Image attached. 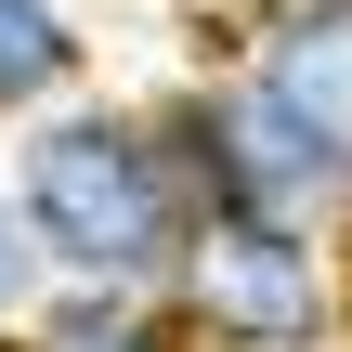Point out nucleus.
<instances>
[{
    "instance_id": "nucleus-1",
    "label": "nucleus",
    "mask_w": 352,
    "mask_h": 352,
    "mask_svg": "<svg viewBox=\"0 0 352 352\" xmlns=\"http://www.w3.org/2000/svg\"><path fill=\"white\" fill-rule=\"evenodd\" d=\"M0 170H13V196H26V235H39L52 287H131V300H170V274H183L209 196H196V170H183V144H170L157 104L78 91V104L26 118Z\"/></svg>"
},
{
    "instance_id": "nucleus-2",
    "label": "nucleus",
    "mask_w": 352,
    "mask_h": 352,
    "mask_svg": "<svg viewBox=\"0 0 352 352\" xmlns=\"http://www.w3.org/2000/svg\"><path fill=\"white\" fill-rule=\"evenodd\" d=\"M157 118H170V144H183V170H196L209 209L300 222V235L352 248V144H340V131H314L274 78H248L235 52H209L183 91H157Z\"/></svg>"
},
{
    "instance_id": "nucleus-3",
    "label": "nucleus",
    "mask_w": 352,
    "mask_h": 352,
    "mask_svg": "<svg viewBox=\"0 0 352 352\" xmlns=\"http://www.w3.org/2000/svg\"><path fill=\"white\" fill-rule=\"evenodd\" d=\"M352 248L300 235V222H248V209H196V248L170 274V314L196 352H340L352 327V287H340Z\"/></svg>"
},
{
    "instance_id": "nucleus-4",
    "label": "nucleus",
    "mask_w": 352,
    "mask_h": 352,
    "mask_svg": "<svg viewBox=\"0 0 352 352\" xmlns=\"http://www.w3.org/2000/svg\"><path fill=\"white\" fill-rule=\"evenodd\" d=\"M209 52H235L248 78H274L314 131L352 144V0H248Z\"/></svg>"
},
{
    "instance_id": "nucleus-5",
    "label": "nucleus",
    "mask_w": 352,
    "mask_h": 352,
    "mask_svg": "<svg viewBox=\"0 0 352 352\" xmlns=\"http://www.w3.org/2000/svg\"><path fill=\"white\" fill-rule=\"evenodd\" d=\"M78 91H91V26L65 0H0V131L52 118Z\"/></svg>"
},
{
    "instance_id": "nucleus-6",
    "label": "nucleus",
    "mask_w": 352,
    "mask_h": 352,
    "mask_svg": "<svg viewBox=\"0 0 352 352\" xmlns=\"http://www.w3.org/2000/svg\"><path fill=\"white\" fill-rule=\"evenodd\" d=\"M0 352H196L170 300H131V287H52Z\"/></svg>"
},
{
    "instance_id": "nucleus-7",
    "label": "nucleus",
    "mask_w": 352,
    "mask_h": 352,
    "mask_svg": "<svg viewBox=\"0 0 352 352\" xmlns=\"http://www.w3.org/2000/svg\"><path fill=\"white\" fill-rule=\"evenodd\" d=\"M39 300H52V261H39V235H26V196H13V170H0V340H13Z\"/></svg>"
}]
</instances>
